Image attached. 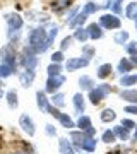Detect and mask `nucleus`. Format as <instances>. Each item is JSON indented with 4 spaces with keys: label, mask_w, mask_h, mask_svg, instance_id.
I'll list each match as a JSON object with an SVG mask.
<instances>
[{
    "label": "nucleus",
    "mask_w": 137,
    "mask_h": 154,
    "mask_svg": "<svg viewBox=\"0 0 137 154\" xmlns=\"http://www.w3.org/2000/svg\"><path fill=\"white\" fill-rule=\"evenodd\" d=\"M99 26H103L106 29H118L120 28V19L113 14H104L99 17Z\"/></svg>",
    "instance_id": "obj_7"
},
{
    "label": "nucleus",
    "mask_w": 137,
    "mask_h": 154,
    "mask_svg": "<svg viewBox=\"0 0 137 154\" xmlns=\"http://www.w3.org/2000/svg\"><path fill=\"white\" fill-rule=\"evenodd\" d=\"M110 74H111V65H110V63H103V65H99V69H98V77H99V79H106Z\"/></svg>",
    "instance_id": "obj_26"
},
{
    "label": "nucleus",
    "mask_w": 137,
    "mask_h": 154,
    "mask_svg": "<svg viewBox=\"0 0 137 154\" xmlns=\"http://www.w3.org/2000/svg\"><path fill=\"white\" fill-rule=\"evenodd\" d=\"M19 125H21V128L27 134V135H29V137H33L34 134H36L34 122H33V118L27 115V113H22V115L19 116Z\"/></svg>",
    "instance_id": "obj_4"
},
{
    "label": "nucleus",
    "mask_w": 137,
    "mask_h": 154,
    "mask_svg": "<svg viewBox=\"0 0 137 154\" xmlns=\"http://www.w3.org/2000/svg\"><path fill=\"white\" fill-rule=\"evenodd\" d=\"M2 88H4V84L0 82V98H2V94H4V89H2Z\"/></svg>",
    "instance_id": "obj_45"
},
{
    "label": "nucleus",
    "mask_w": 137,
    "mask_h": 154,
    "mask_svg": "<svg viewBox=\"0 0 137 154\" xmlns=\"http://www.w3.org/2000/svg\"><path fill=\"white\" fill-rule=\"evenodd\" d=\"M127 51H129V53H130L132 57L137 55V43H135V41H132V43L127 45Z\"/></svg>",
    "instance_id": "obj_37"
},
{
    "label": "nucleus",
    "mask_w": 137,
    "mask_h": 154,
    "mask_svg": "<svg viewBox=\"0 0 137 154\" xmlns=\"http://www.w3.org/2000/svg\"><path fill=\"white\" fill-rule=\"evenodd\" d=\"M12 154H29V152H26V151H19V152H12Z\"/></svg>",
    "instance_id": "obj_46"
},
{
    "label": "nucleus",
    "mask_w": 137,
    "mask_h": 154,
    "mask_svg": "<svg viewBox=\"0 0 137 154\" xmlns=\"http://www.w3.org/2000/svg\"><path fill=\"white\" fill-rule=\"evenodd\" d=\"M57 120L62 123V127H64V128H74V127H76L74 120H72L69 115H65V113H60V115L57 116Z\"/></svg>",
    "instance_id": "obj_20"
},
{
    "label": "nucleus",
    "mask_w": 137,
    "mask_h": 154,
    "mask_svg": "<svg viewBox=\"0 0 137 154\" xmlns=\"http://www.w3.org/2000/svg\"><path fill=\"white\" fill-rule=\"evenodd\" d=\"M72 103H74V108H76L77 113L82 115L84 110H86V101H84V96H82L81 93H76V94H74V98H72Z\"/></svg>",
    "instance_id": "obj_11"
},
{
    "label": "nucleus",
    "mask_w": 137,
    "mask_h": 154,
    "mask_svg": "<svg viewBox=\"0 0 137 154\" xmlns=\"http://www.w3.org/2000/svg\"><path fill=\"white\" fill-rule=\"evenodd\" d=\"M125 16L129 17V19H137V2H132V4L127 5Z\"/></svg>",
    "instance_id": "obj_27"
},
{
    "label": "nucleus",
    "mask_w": 137,
    "mask_h": 154,
    "mask_svg": "<svg viewBox=\"0 0 137 154\" xmlns=\"http://www.w3.org/2000/svg\"><path fill=\"white\" fill-rule=\"evenodd\" d=\"M134 84H137V74H127V75H122L120 86H123V88H130V86H134Z\"/></svg>",
    "instance_id": "obj_18"
},
{
    "label": "nucleus",
    "mask_w": 137,
    "mask_h": 154,
    "mask_svg": "<svg viewBox=\"0 0 137 154\" xmlns=\"http://www.w3.org/2000/svg\"><path fill=\"white\" fill-rule=\"evenodd\" d=\"M5 98H7V105H9V108H12V110H16L17 106H19V99H17V93L14 91V89H11V91H7Z\"/></svg>",
    "instance_id": "obj_17"
},
{
    "label": "nucleus",
    "mask_w": 137,
    "mask_h": 154,
    "mask_svg": "<svg viewBox=\"0 0 137 154\" xmlns=\"http://www.w3.org/2000/svg\"><path fill=\"white\" fill-rule=\"evenodd\" d=\"M120 98L123 99V101H127V103L137 105V91L135 89H123L120 93Z\"/></svg>",
    "instance_id": "obj_15"
},
{
    "label": "nucleus",
    "mask_w": 137,
    "mask_h": 154,
    "mask_svg": "<svg viewBox=\"0 0 137 154\" xmlns=\"http://www.w3.org/2000/svg\"><path fill=\"white\" fill-rule=\"evenodd\" d=\"M21 63L26 70H34V67L38 65V58H36V53L33 50L29 48H24L22 50V55H21Z\"/></svg>",
    "instance_id": "obj_3"
},
{
    "label": "nucleus",
    "mask_w": 137,
    "mask_h": 154,
    "mask_svg": "<svg viewBox=\"0 0 137 154\" xmlns=\"http://www.w3.org/2000/svg\"><path fill=\"white\" fill-rule=\"evenodd\" d=\"M76 12H77V9H72V11L69 12V16H67V21H72V16H76Z\"/></svg>",
    "instance_id": "obj_43"
},
{
    "label": "nucleus",
    "mask_w": 137,
    "mask_h": 154,
    "mask_svg": "<svg viewBox=\"0 0 137 154\" xmlns=\"http://www.w3.org/2000/svg\"><path fill=\"white\" fill-rule=\"evenodd\" d=\"M72 39H74V36H67V38H64V41H62V45H60L62 51H64V50H67V48H69V46H70Z\"/></svg>",
    "instance_id": "obj_38"
},
{
    "label": "nucleus",
    "mask_w": 137,
    "mask_h": 154,
    "mask_svg": "<svg viewBox=\"0 0 137 154\" xmlns=\"http://www.w3.org/2000/svg\"><path fill=\"white\" fill-rule=\"evenodd\" d=\"M36 105H38V108H39L41 111L48 113V110H50V103H48V98L45 96L43 91H38V93H36Z\"/></svg>",
    "instance_id": "obj_12"
},
{
    "label": "nucleus",
    "mask_w": 137,
    "mask_h": 154,
    "mask_svg": "<svg viewBox=\"0 0 137 154\" xmlns=\"http://www.w3.org/2000/svg\"><path fill=\"white\" fill-rule=\"evenodd\" d=\"M113 134H115V137H118L120 140H129V137H130V130L123 128L122 125L115 127V128H113Z\"/></svg>",
    "instance_id": "obj_21"
},
{
    "label": "nucleus",
    "mask_w": 137,
    "mask_h": 154,
    "mask_svg": "<svg viewBox=\"0 0 137 154\" xmlns=\"http://www.w3.org/2000/svg\"><path fill=\"white\" fill-rule=\"evenodd\" d=\"M70 139L74 140V144H76L79 149H82V151H88V152H93V151H96V139L94 137H89V135H86L84 132H72L70 134Z\"/></svg>",
    "instance_id": "obj_1"
},
{
    "label": "nucleus",
    "mask_w": 137,
    "mask_h": 154,
    "mask_svg": "<svg viewBox=\"0 0 137 154\" xmlns=\"http://www.w3.org/2000/svg\"><path fill=\"white\" fill-rule=\"evenodd\" d=\"M84 53H86V58H91L93 57V53H94V48H84Z\"/></svg>",
    "instance_id": "obj_42"
},
{
    "label": "nucleus",
    "mask_w": 137,
    "mask_h": 154,
    "mask_svg": "<svg viewBox=\"0 0 137 154\" xmlns=\"http://www.w3.org/2000/svg\"><path fill=\"white\" fill-rule=\"evenodd\" d=\"M34 70H24V72H21L19 74V81H21V84L24 86V88H29L31 84H33V81H34Z\"/></svg>",
    "instance_id": "obj_13"
},
{
    "label": "nucleus",
    "mask_w": 137,
    "mask_h": 154,
    "mask_svg": "<svg viewBox=\"0 0 137 154\" xmlns=\"http://www.w3.org/2000/svg\"><path fill=\"white\" fill-rule=\"evenodd\" d=\"M135 29H137V19H135Z\"/></svg>",
    "instance_id": "obj_48"
},
{
    "label": "nucleus",
    "mask_w": 137,
    "mask_h": 154,
    "mask_svg": "<svg viewBox=\"0 0 137 154\" xmlns=\"http://www.w3.org/2000/svg\"><path fill=\"white\" fill-rule=\"evenodd\" d=\"M89 65V58L86 57H76V58H69L65 63L67 72H74L77 69H82V67H88Z\"/></svg>",
    "instance_id": "obj_9"
},
{
    "label": "nucleus",
    "mask_w": 137,
    "mask_h": 154,
    "mask_svg": "<svg viewBox=\"0 0 137 154\" xmlns=\"http://www.w3.org/2000/svg\"><path fill=\"white\" fill-rule=\"evenodd\" d=\"M118 72H120L122 75H127L129 72L134 69V63H132V60H129V58H122L120 62H118Z\"/></svg>",
    "instance_id": "obj_16"
},
{
    "label": "nucleus",
    "mask_w": 137,
    "mask_h": 154,
    "mask_svg": "<svg viewBox=\"0 0 137 154\" xmlns=\"http://www.w3.org/2000/svg\"><path fill=\"white\" fill-rule=\"evenodd\" d=\"M74 38L79 39L81 43H84V41H86V39L89 38L88 29H84V28H77V29H76V33H74Z\"/></svg>",
    "instance_id": "obj_30"
},
{
    "label": "nucleus",
    "mask_w": 137,
    "mask_h": 154,
    "mask_svg": "<svg viewBox=\"0 0 137 154\" xmlns=\"http://www.w3.org/2000/svg\"><path fill=\"white\" fill-rule=\"evenodd\" d=\"M117 118V113L111 108H106V110L101 111V120L104 122V123H108V122H113Z\"/></svg>",
    "instance_id": "obj_25"
},
{
    "label": "nucleus",
    "mask_w": 137,
    "mask_h": 154,
    "mask_svg": "<svg viewBox=\"0 0 137 154\" xmlns=\"http://www.w3.org/2000/svg\"><path fill=\"white\" fill-rule=\"evenodd\" d=\"M45 130H46V134H48V135H51V137L57 134V128H55L53 125H50V123H46V125H45Z\"/></svg>",
    "instance_id": "obj_40"
},
{
    "label": "nucleus",
    "mask_w": 137,
    "mask_h": 154,
    "mask_svg": "<svg viewBox=\"0 0 137 154\" xmlns=\"http://www.w3.org/2000/svg\"><path fill=\"white\" fill-rule=\"evenodd\" d=\"M125 113H132V115H137V105H129V106H125Z\"/></svg>",
    "instance_id": "obj_41"
},
{
    "label": "nucleus",
    "mask_w": 137,
    "mask_h": 154,
    "mask_svg": "<svg viewBox=\"0 0 137 154\" xmlns=\"http://www.w3.org/2000/svg\"><path fill=\"white\" fill-rule=\"evenodd\" d=\"M101 139H103V142H106V144H111V142H115V140H117L113 130H104L103 137H101Z\"/></svg>",
    "instance_id": "obj_34"
},
{
    "label": "nucleus",
    "mask_w": 137,
    "mask_h": 154,
    "mask_svg": "<svg viewBox=\"0 0 137 154\" xmlns=\"http://www.w3.org/2000/svg\"><path fill=\"white\" fill-rule=\"evenodd\" d=\"M5 21L9 24V29L11 31H19L22 28V17L17 16V14H9V16H5Z\"/></svg>",
    "instance_id": "obj_10"
},
{
    "label": "nucleus",
    "mask_w": 137,
    "mask_h": 154,
    "mask_svg": "<svg viewBox=\"0 0 137 154\" xmlns=\"http://www.w3.org/2000/svg\"><path fill=\"white\" fill-rule=\"evenodd\" d=\"M65 82V77L62 75H53V77H48V81H46V93H51V94H55L58 89L62 88V84Z\"/></svg>",
    "instance_id": "obj_8"
},
{
    "label": "nucleus",
    "mask_w": 137,
    "mask_h": 154,
    "mask_svg": "<svg viewBox=\"0 0 137 154\" xmlns=\"http://www.w3.org/2000/svg\"><path fill=\"white\" fill-rule=\"evenodd\" d=\"M51 62H53V63H62V62H64V53H62V51L53 53V55H51Z\"/></svg>",
    "instance_id": "obj_35"
},
{
    "label": "nucleus",
    "mask_w": 137,
    "mask_h": 154,
    "mask_svg": "<svg viewBox=\"0 0 137 154\" xmlns=\"http://www.w3.org/2000/svg\"><path fill=\"white\" fill-rule=\"evenodd\" d=\"M46 72H48V75L50 77H53V75H60V72H62V65L60 63H50L48 69H46Z\"/></svg>",
    "instance_id": "obj_29"
},
{
    "label": "nucleus",
    "mask_w": 137,
    "mask_h": 154,
    "mask_svg": "<svg viewBox=\"0 0 137 154\" xmlns=\"http://www.w3.org/2000/svg\"><path fill=\"white\" fill-rule=\"evenodd\" d=\"M113 39H115L117 45H123V43L129 41V33H127V31H118V33L113 36Z\"/></svg>",
    "instance_id": "obj_31"
},
{
    "label": "nucleus",
    "mask_w": 137,
    "mask_h": 154,
    "mask_svg": "<svg viewBox=\"0 0 137 154\" xmlns=\"http://www.w3.org/2000/svg\"><path fill=\"white\" fill-rule=\"evenodd\" d=\"M76 127H79V128H81V132H84L86 135H89V137H93L94 134H96V128L91 125V118H89V116H86V115L79 116V120H77Z\"/></svg>",
    "instance_id": "obj_5"
},
{
    "label": "nucleus",
    "mask_w": 137,
    "mask_h": 154,
    "mask_svg": "<svg viewBox=\"0 0 137 154\" xmlns=\"http://www.w3.org/2000/svg\"><path fill=\"white\" fill-rule=\"evenodd\" d=\"M134 137H135V140H137V125H135V135H134Z\"/></svg>",
    "instance_id": "obj_47"
},
{
    "label": "nucleus",
    "mask_w": 137,
    "mask_h": 154,
    "mask_svg": "<svg viewBox=\"0 0 137 154\" xmlns=\"http://www.w3.org/2000/svg\"><path fill=\"white\" fill-rule=\"evenodd\" d=\"M110 91H111L110 84H99V86H96V88H93L89 91V101H91L93 105H98V103H101V101L108 96Z\"/></svg>",
    "instance_id": "obj_2"
},
{
    "label": "nucleus",
    "mask_w": 137,
    "mask_h": 154,
    "mask_svg": "<svg viewBox=\"0 0 137 154\" xmlns=\"http://www.w3.org/2000/svg\"><path fill=\"white\" fill-rule=\"evenodd\" d=\"M16 72V67H11L7 63H0V79H7Z\"/></svg>",
    "instance_id": "obj_22"
},
{
    "label": "nucleus",
    "mask_w": 137,
    "mask_h": 154,
    "mask_svg": "<svg viewBox=\"0 0 137 154\" xmlns=\"http://www.w3.org/2000/svg\"><path fill=\"white\" fill-rule=\"evenodd\" d=\"M122 127L127 128V130H132V128H135V123L132 120H129V118H125V120H122Z\"/></svg>",
    "instance_id": "obj_36"
},
{
    "label": "nucleus",
    "mask_w": 137,
    "mask_h": 154,
    "mask_svg": "<svg viewBox=\"0 0 137 154\" xmlns=\"http://www.w3.org/2000/svg\"><path fill=\"white\" fill-rule=\"evenodd\" d=\"M132 63H134V65H137V55L132 57Z\"/></svg>",
    "instance_id": "obj_44"
},
{
    "label": "nucleus",
    "mask_w": 137,
    "mask_h": 154,
    "mask_svg": "<svg viewBox=\"0 0 137 154\" xmlns=\"http://www.w3.org/2000/svg\"><path fill=\"white\" fill-rule=\"evenodd\" d=\"M0 58H2V63L16 67V53H14V48L11 45H5L4 48L0 50Z\"/></svg>",
    "instance_id": "obj_6"
},
{
    "label": "nucleus",
    "mask_w": 137,
    "mask_h": 154,
    "mask_svg": "<svg viewBox=\"0 0 137 154\" xmlns=\"http://www.w3.org/2000/svg\"><path fill=\"white\" fill-rule=\"evenodd\" d=\"M58 147H60V152L62 154H76L74 147H72V144L67 140V139H60L58 140Z\"/></svg>",
    "instance_id": "obj_19"
},
{
    "label": "nucleus",
    "mask_w": 137,
    "mask_h": 154,
    "mask_svg": "<svg viewBox=\"0 0 137 154\" xmlns=\"http://www.w3.org/2000/svg\"><path fill=\"white\" fill-rule=\"evenodd\" d=\"M98 9H99V5H96V4H93V2H88V4L84 5V9H82V12H84L86 16H89V14H94Z\"/></svg>",
    "instance_id": "obj_33"
},
{
    "label": "nucleus",
    "mask_w": 137,
    "mask_h": 154,
    "mask_svg": "<svg viewBox=\"0 0 137 154\" xmlns=\"http://www.w3.org/2000/svg\"><path fill=\"white\" fill-rule=\"evenodd\" d=\"M51 103L55 105V108L58 106V108H62V106H65V96L62 93H55L53 98H51Z\"/></svg>",
    "instance_id": "obj_28"
},
{
    "label": "nucleus",
    "mask_w": 137,
    "mask_h": 154,
    "mask_svg": "<svg viewBox=\"0 0 137 154\" xmlns=\"http://www.w3.org/2000/svg\"><path fill=\"white\" fill-rule=\"evenodd\" d=\"M70 5H72V0H53V4H51L53 11H57V12L64 11V9H67Z\"/></svg>",
    "instance_id": "obj_23"
},
{
    "label": "nucleus",
    "mask_w": 137,
    "mask_h": 154,
    "mask_svg": "<svg viewBox=\"0 0 137 154\" xmlns=\"http://www.w3.org/2000/svg\"><path fill=\"white\" fill-rule=\"evenodd\" d=\"M86 19H88V16L84 14V12H81V14H77L76 19H72L70 21V26L72 28H76V26H82L84 22H86Z\"/></svg>",
    "instance_id": "obj_32"
},
{
    "label": "nucleus",
    "mask_w": 137,
    "mask_h": 154,
    "mask_svg": "<svg viewBox=\"0 0 137 154\" xmlns=\"http://www.w3.org/2000/svg\"><path fill=\"white\" fill-rule=\"evenodd\" d=\"M88 34H89V38L99 39V38H103V29H101L99 24L93 22V24H89V26H88Z\"/></svg>",
    "instance_id": "obj_14"
},
{
    "label": "nucleus",
    "mask_w": 137,
    "mask_h": 154,
    "mask_svg": "<svg viewBox=\"0 0 137 154\" xmlns=\"http://www.w3.org/2000/svg\"><path fill=\"white\" fill-rule=\"evenodd\" d=\"M122 2H123V0H113V4H111V9H113V12H117V14H120V12H122V7H120Z\"/></svg>",
    "instance_id": "obj_39"
},
{
    "label": "nucleus",
    "mask_w": 137,
    "mask_h": 154,
    "mask_svg": "<svg viewBox=\"0 0 137 154\" xmlns=\"http://www.w3.org/2000/svg\"><path fill=\"white\" fill-rule=\"evenodd\" d=\"M79 86H81L82 89H88V91H91V89L94 88V81L91 79V77H88V75H82L81 79H79Z\"/></svg>",
    "instance_id": "obj_24"
}]
</instances>
